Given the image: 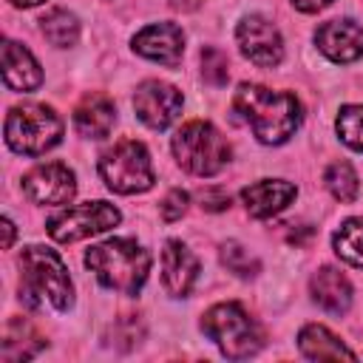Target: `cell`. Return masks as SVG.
<instances>
[{
    "label": "cell",
    "mask_w": 363,
    "mask_h": 363,
    "mask_svg": "<svg viewBox=\"0 0 363 363\" xmlns=\"http://www.w3.org/2000/svg\"><path fill=\"white\" fill-rule=\"evenodd\" d=\"M45 346V340L34 332V326L23 318H14L6 323L3 332V343H0V357L6 363H17V360H28L34 357L40 349Z\"/></svg>",
    "instance_id": "cell-20"
},
{
    "label": "cell",
    "mask_w": 363,
    "mask_h": 363,
    "mask_svg": "<svg viewBox=\"0 0 363 363\" xmlns=\"http://www.w3.org/2000/svg\"><path fill=\"white\" fill-rule=\"evenodd\" d=\"M233 108L252 128L261 145H284L289 136H295L303 119V108L295 94L258 82H241L233 96Z\"/></svg>",
    "instance_id": "cell-1"
},
{
    "label": "cell",
    "mask_w": 363,
    "mask_h": 363,
    "mask_svg": "<svg viewBox=\"0 0 363 363\" xmlns=\"http://www.w3.org/2000/svg\"><path fill=\"white\" fill-rule=\"evenodd\" d=\"M173 156L182 170L199 179H210L230 162V142L221 130L204 119L184 122L173 136Z\"/></svg>",
    "instance_id": "cell-6"
},
{
    "label": "cell",
    "mask_w": 363,
    "mask_h": 363,
    "mask_svg": "<svg viewBox=\"0 0 363 363\" xmlns=\"http://www.w3.org/2000/svg\"><path fill=\"white\" fill-rule=\"evenodd\" d=\"M62 119L51 105L23 102L6 116V145L20 156H43L62 139Z\"/></svg>",
    "instance_id": "cell-5"
},
{
    "label": "cell",
    "mask_w": 363,
    "mask_h": 363,
    "mask_svg": "<svg viewBox=\"0 0 363 363\" xmlns=\"http://www.w3.org/2000/svg\"><path fill=\"white\" fill-rule=\"evenodd\" d=\"M315 45L337 65L363 57V28L354 20H329L315 31Z\"/></svg>",
    "instance_id": "cell-13"
},
{
    "label": "cell",
    "mask_w": 363,
    "mask_h": 363,
    "mask_svg": "<svg viewBox=\"0 0 363 363\" xmlns=\"http://www.w3.org/2000/svg\"><path fill=\"white\" fill-rule=\"evenodd\" d=\"M201 77L210 82V85H224L230 71H227V57L218 51V48H204L201 51Z\"/></svg>",
    "instance_id": "cell-26"
},
{
    "label": "cell",
    "mask_w": 363,
    "mask_h": 363,
    "mask_svg": "<svg viewBox=\"0 0 363 363\" xmlns=\"http://www.w3.org/2000/svg\"><path fill=\"white\" fill-rule=\"evenodd\" d=\"M150 252L133 238H108L85 252V267L105 289L122 295H139L150 275Z\"/></svg>",
    "instance_id": "cell-2"
},
{
    "label": "cell",
    "mask_w": 363,
    "mask_h": 363,
    "mask_svg": "<svg viewBox=\"0 0 363 363\" xmlns=\"http://www.w3.org/2000/svg\"><path fill=\"white\" fill-rule=\"evenodd\" d=\"M332 0H292V6L298 9V11H303V14H315V11H320V9H326Z\"/></svg>",
    "instance_id": "cell-29"
},
{
    "label": "cell",
    "mask_w": 363,
    "mask_h": 363,
    "mask_svg": "<svg viewBox=\"0 0 363 363\" xmlns=\"http://www.w3.org/2000/svg\"><path fill=\"white\" fill-rule=\"evenodd\" d=\"M332 247H335V252H337L340 261L363 269V218H346L335 230Z\"/></svg>",
    "instance_id": "cell-22"
},
{
    "label": "cell",
    "mask_w": 363,
    "mask_h": 363,
    "mask_svg": "<svg viewBox=\"0 0 363 363\" xmlns=\"http://www.w3.org/2000/svg\"><path fill=\"white\" fill-rule=\"evenodd\" d=\"M3 82H6V88L20 91V94L37 91L43 85L40 62L34 60V54L26 45H20L14 40L3 43Z\"/></svg>",
    "instance_id": "cell-16"
},
{
    "label": "cell",
    "mask_w": 363,
    "mask_h": 363,
    "mask_svg": "<svg viewBox=\"0 0 363 363\" xmlns=\"http://www.w3.org/2000/svg\"><path fill=\"white\" fill-rule=\"evenodd\" d=\"M23 193L34 204H68L77 196V176L62 162H43L23 176Z\"/></svg>",
    "instance_id": "cell-11"
},
{
    "label": "cell",
    "mask_w": 363,
    "mask_h": 363,
    "mask_svg": "<svg viewBox=\"0 0 363 363\" xmlns=\"http://www.w3.org/2000/svg\"><path fill=\"white\" fill-rule=\"evenodd\" d=\"M11 6H17V9H34V6H40V3H45V0H9Z\"/></svg>",
    "instance_id": "cell-31"
},
{
    "label": "cell",
    "mask_w": 363,
    "mask_h": 363,
    "mask_svg": "<svg viewBox=\"0 0 363 363\" xmlns=\"http://www.w3.org/2000/svg\"><path fill=\"white\" fill-rule=\"evenodd\" d=\"M119 221H122V213L111 201H85V204L65 207V210L54 213L45 227H48V235L54 241L71 244V241H79L88 235L108 233Z\"/></svg>",
    "instance_id": "cell-8"
},
{
    "label": "cell",
    "mask_w": 363,
    "mask_h": 363,
    "mask_svg": "<svg viewBox=\"0 0 363 363\" xmlns=\"http://www.w3.org/2000/svg\"><path fill=\"white\" fill-rule=\"evenodd\" d=\"M201 207H207V210H224V207H230V196L227 193H221V190H204L201 193Z\"/></svg>",
    "instance_id": "cell-28"
},
{
    "label": "cell",
    "mask_w": 363,
    "mask_h": 363,
    "mask_svg": "<svg viewBox=\"0 0 363 363\" xmlns=\"http://www.w3.org/2000/svg\"><path fill=\"white\" fill-rule=\"evenodd\" d=\"M99 176L105 182V187L119 193V196L145 193L156 182L153 164H150V153L136 139H119L108 150H102Z\"/></svg>",
    "instance_id": "cell-7"
},
{
    "label": "cell",
    "mask_w": 363,
    "mask_h": 363,
    "mask_svg": "<svg viewBox=\"0 0 363 363\" xmlns=\"http://www.w3.org/2000/svg\"><path fill=\"white\" fill-rule=\"evenodd\" d=\"M133 111L150 130H164L182 113V91L162 79H145L133 94Z\"/></svg>",
    "instance_id": "cell-10"
},
{
    "label": "cell",
    "mask_w": 363,
    "mask_h": 363,
    "mask_svg": "<svg viewBox=\"0 0 363 363\" xmlns=\"http://www.w3.org/2000/svg\"><path fill=\"white\" fill-rule=\"evenodd\" d=\"M116 122V108L105 94H85L74 108V128L85 139H102Z\"/></svg>",
    "instance_id": "cell-18"
},
{
    "label": "cell",
    "mask_w": 363,
    "mask_h": 363,
    "mask_svg": "<svg viewBox=\"0 0 363 363\" xmlns=\"http://www.w3.org/2000/svg\"><path fill=\"white\" fill-rule=\"evenodd\" d=\"M323 182H326L329 193H332L337 201H343V204L354 201L357 193H360L357 173H354V167H352L349 162H332V164L326 167V173H323Z\"/></svg>",
    "instance_id": "cell-23"
},
{
    "label": "cell",
    "mask_w": 363,
    "mask_h": 363,
    "mask_svg": "<svg viewBox=\"0 0 363 363\" xmlns=\"http://www.w3.org/2000/svg\"><path fill=\"white\" fill-rule=\"evenodd\" d=\"M3 233H6V238H3V247L9 250V247H11V241H14V224H11V218H9V216L3 218Z\"/></svg>",
    "instance_id": "cell-30"
},
{
    "label": "cell",
    "mask_w": 363,
    "mask_h": 363,
    "mask_svg": "<svg viewBox=\"0 0 363 363\" xmlns=\"http://www.w3.org/2000/svg\"><path fill=\"white\" fill-rule=\"evenodd\" d=\"M221 261H224V267H227L230 272H235V275H241V278H252V275H258V269H261L258 258L250 255L238 241L221 244Z\"/></svg>",
    "instance_id": "cell-25"
},
{
    "label": "cell",
    "mask_w": 363,
    "mask_h": 363,
    "mask_svg": "<svg viewBox=\"0 0 363 363\" xmlns=\"http://www.w3.org/2000/svg\"><path fill=\"white\" fill-rule=\"evenodd\" d=\"M187 204H190V196H187L182 187H176V190H170V193L162 199L159 213H162V218H164V221H179V218L184 216Z\"/></svg>",
    "instance_id": "cell-27"
},
{
    "label": "cell",
    "mask_w": 363,
    "mask_h": 363,
    "mask_svg": "<svg viewBox=\"0 0 363 363\" xmlns=\"http://www.w3.org/2000/svg\"><path fill=\"white\" fill-rule=\"evenodd\" d=\"M130 45L139 57L167 65V68H176L184 54V34L176 23H150L133 34Z\"/></svg>",
    "instance_id": "cell-12"
},
{
    "label": "cell",
    "mask_w": 363,
    "mask_h": 363,
    "mask_svg": "<svg viewBox=\"0 0 363 363\" xmlns=\"http://www.w3.org/2000/svg\"><path fill=\"white\" fill-rule=\"evenodd\" d=\"M309 295L320 309H326L332 315H346L352 306V284L335 267H320L309 278Z\"/></svg>",
    "instance_id": "cell-17"
},
{
    "label": "cell",
    "mask_w": 363,
    "mask_h": 363,
    "mask_svg": "<svg viewBox=\"0 0 363 363\" xmlns=\"http://www.w3.org/2000/svg\"><path fill=\"white\" fill-rule=\"evenodd\" d=\"M235 43L241 54L261 65V68H275L284 60V37L272 20L264 14H247L235 26Z\"/></svg>",
    "instance_id": "cell-9"
},
{
    "label": "cell",
    "mask_w": 363,
    "mask_h": 363,
    "mask_svg": "<svg viewBox=\"0 0 363 363\" xmlns=\"http://www.w3.org/2000/svg\"><path fill=\"white\" fill-rule=\"evenodd\" d=\"M20 298L37 309L40 303H51L57 312H68L74 306V284L62 264V258L51 247L31 244L20 255Z\"/></svg>",
    "instance_id": "cell-3"
},
{
    "label": "cell",
    "mask_w": 363,
    "mask_h": 363,
    "mask_svg": "<svg viewBox=\"0 0 363 363\" xmlns=\"http://www.w3.org/2000/svg\"><path fill=\"white\" fill-rule=\"evenodd\" d=\"M40 31L51 45L68 48L79 40V20H77V14H71L65 9H51L40 20Z\"/></svg>",
    "instance_id": "cell-21"
},
{
    "label": "cell",
    "mask_w": 363,
    "mask_h": 363,
    "mask_svg": "<svg viewBox=\"0 0 363 363\" xmlns=\"http://www.w3.org/2000/svg\"><path fill=\"white\" fill-rule=\"evenodd\" d=\"M201 332L230 360H247V357L258 354L264 346L261 326L235 301H224V303L210 306L201 318Z\"/></svg>",
    "instance_id": "cell-4"
},
{
    "label": "cell",
    "mask_w": 363,
    "mask_h": 363,
    "mask_svg": "<svg viewBox=\"0 0 363 363\" xmlns=\"http://www.w3.org/2000/svg\"><path fill=\"white\" fill-rule=\"evenodd\" d=\"M335 130L346 147L363 153V105H343L335 119Z\"/></svg>",
    "instance_id": "cell-24"
},
{
    "label": "cell",
    "mask_w": 363,
    "mask_h": 363,
    "mask_svg": "<svg viewBox=\"0 0 363 363\" xmlns=\"http://www.w3.org/2000/svg\"><path fill=\"white\" fill-rule=\"evenodd\" d=\"M298 349L309 360H357V354L320 323H306L298 332Z\"/></svg>",
    "instance_id": "cell-19"
},
{
    "label": "cell",
    "mask_w": 363,
    "mask_h": 363,
    "mask_svg": "<svg viewBox=\"0 0 363 363\" xmlns=\"http://www.w3.org/2000/svg\"><path fill=\"white\" fill-rule=\"evenodd\" d=\"M298 187L284 179H258L241 190V201L252 218H272L292 204Z\"/></svg>",
    "instance_id": "cell-15"
},
{
    "label": "cell",
    "mask_w": 363,
    "mask_h": 363,
    "mask_svg": "<svg viewBox=\"0 0 363 363\" xmlns=\"http://www.w3.org/2000/svg\"><path fill=\"white\" fill-rule=\"evenodd\" d=\"M199 278V258L187 250V244L170 238L162 250V284L170 298L190 295L193 284Z\"/></svg>",
    "instance_id": "cell-14"
}]
</instances>
